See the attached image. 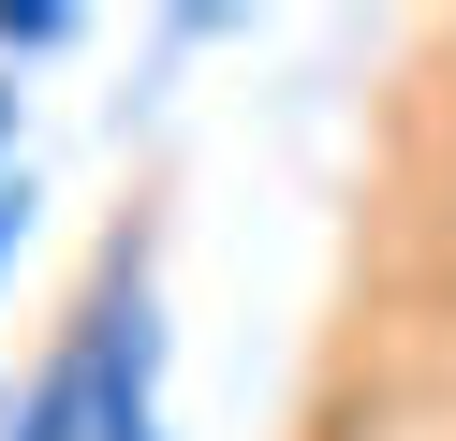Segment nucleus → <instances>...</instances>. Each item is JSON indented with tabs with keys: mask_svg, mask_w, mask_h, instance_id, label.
Here are the masks:
<instances>
[]
</instances>
